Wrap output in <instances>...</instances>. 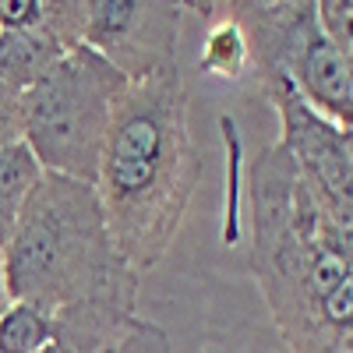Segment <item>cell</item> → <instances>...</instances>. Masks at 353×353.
<instances>
[{
  "label": "cell",
  "mask_w": 353,
  "mask_h": 353,
  "mask_svg": "<svg viewBox=\"0 0 353 353\" xmlns=\"http://www.w3.org/2000/svg\"><path fill=\"white\" fill-rule=\"evenodd\" d=\"M181 68L128 81L110 113L96 194L121 258L149 272L173 248L198 188Z\"/></svg>",
  "instance_id": "6da1fadb"
},
{
  "label": "cell",
  "mask_w": 353,
  "mask_h": 353,
  "mask_svg": "<svg viewBox=\"0 0 353 353\" xmlns=\"http://www.w3.org/2000/svg\"><path fill=\"white\" fill-rule=\"evenodd\" d=\"M248 261L290 353L297 350L353 272L332 216L304 184L283 145H265L248 170Z\"/></svg>",
  "instance_id": "7a4b0ae2"
},
{
  "label": "cell",
  "mask_w": 353,
  "mask_h": 353,
  "mask_svg": "<svg viewBox=\"0 0 353 353\" xmlns=\"http://www.w3.org/2000/svg\"><path fill=\"white\" fill-rule=\"evenodd\" d=\"M0 254L11 301L50 318L78 304L134 311L138 272L117 251L92 184L43 173Z\"/></svg>",
  "instance_id": "3957f363"
},
{
  "label": "cell",
  "mask_w": 353,
  "mask_h": 353,
  "mask_svg": "<svg viewBox=\"0 0 353 353\" xmlns=\"http://www.w3.org/2000/svg\"><path fill=\"white\" fill-rule=\"evenodd\" d=\"M128 78L96 50L64 53L32 88L21 92V141L46 173L92 184L110 131V113Z\"/></svg>",
  "instance_id": "277c9868"
},
{
  "label": "cell",
  "mask_w": 353,
  "mask_h": 353,
  "mask_svg": "<svg viewBox=\"0 0 353 353\" xmlns=\"http://www.w3.org/2000/svg\"><path fill=\"white\" fill-rule=\"evenodd\" d=\"M219 14L233 18L248 43V74L279 71L311 110L353 131V81L321 28L318 0H226Z\"/></svg>",
  "instance_id": "5b68a950"
},
{
  "label": "cell",
  "mask_w": 353,
  "mask_h": 353,
  "mask_svg": "<svg viewBox=\"0 0 353 353\" xmlns=\"http://www.w3.org/2000/svg\"><path fill=\"white\" fill-rule=\"evenodd\" d=\"M254 85L279 117V145L301 170L304 184L325 205L332 219L353 216V131L336 128L304 103L290 78L279 71L254 74Z\"/></svg>",
  "instance_id": "8992f818"
},
{
  "label": "cell",
  "mask_w": 353,
  "mask_h": 353,
  "mask_svg": "<svg viewBox=\"0 0 353 353\" xmlns=\"http://www.w3.org/2000/svg\"><path fill=\"white\" fill-rule=\"evenodd\" d=\"M184 4L166 0H88L85 46L96 50L128 81L152 78L176 64Z\"/></svg>",
  "instance_id": "52a82bcc"
},
{
  "label": "cell",
  "mask_w": 353,
  "mask_h": 353,
  "mask_svg": "<svg viewBox=\"0 0 353 353\" xmlns=\"http://www.w3.org/2000/svg\"><path fill=\"white\" fill-rule=\"evenodd\" d=\"M53 346L61 353H173L156 321L113 304H78L53 314Z\"/></svg>",
  "instance_id": "ba28073f"
},
{
  "label": "cell",
  "mask_w": 353,
  "mask_h": 353,
  "mask_svg": "<svg viewBox=\"0 0 353 353\" xmlns=\"http://www.w3.org/2000/svg\"><path fill=\"white\" fill-rule=\"evenodd\" d=\"M64 53L71 50H64L43 28H0V81L25 92Z\"/></svg>",
  "instance_id": "9c48e42d"
},
{
  "label": "cell",
  "mask_w": 353,
  "mask_h": 353,
  "mask_svg": "<svg viewBox=\"0 0 353 353\" xmlns=\"http://www.w3.org/2000/svg\"><path fill=\"white\" fill-rule=\"evenodd\" d=\"M43 173L46 170L39 166V159L32 156V149L25 141H11L0 149V251L8 248L25 201Z\"/></svg>",
  "instance_id": "30bf717a"
},
{
  "label": "cell",
  "mask_w": 353,
  "mask_h": 353,
  "mask_svg": "<svg viewBox=\"0 0 353 353\" xmlns=\"http://www.w3.org/2000/svg\"><path fill=\"white\" fill-rule=\"evenodd\" d=\"M198 14H209L216 18L209 25V36L201 43V57L198 64L205 74H219V78H230L237 81L248 74V43H244V32L237 28V21L226 18L216 11V4H191Z\"/></svg>",
  "instance_id": "8fae6325"
},
{
  "label": "cell",
  "mask_w": 353,
  "mask_h": 353,
  "mask_svg": "<svg viewBox=\"0 0 353 353\" xmlns=\"http://www.w3.org/2000/svg\"><path fill=\"white\" fill-rule=\"evenodd\" d=\"M53 346V318L32 304L11 301L0 314V353H43Z\"/></svg>",
  "instance_id": "7c38bea8"
},
{
  "label": "cell",
  "mask_w": 353,
  "mask_h": 353,
  "mask_svg": "<svg viewBox=\"0 0 353 353\" xmlns=\"http://www.w3.org/2000/svg\"><path fill=\"white\" fill-rule=\"evenodd\" d=\"M318 18L329 39L336 43L346 74L353 81V0H318Z\"/></svg>",
  "instance_id": "4fadbf2b"
},
{
  "label": "cell",
  "mask_w": 353,
  "mask_h": 353,
  "mask_svg": "<svg viewBox=\"0 0 353 353\" xmlns=\"http://www.w3.org/2000/svg\"><path fill=\"white\" fill-rule=\"evenodd\" d=\"M21 141V92L0 81V149Z\"/></svg>",
  "instance_id": "5bb4252c"
},
{
  "label": "cell",
  "mask_w": 353,
  "mask_h": 353,
  "mask_svg": "<svg viewBox=\"0 0 353 353\" xmlns=\"http://www.w3.org/2000/svg\"><path fill=\"white\" fill-rule=\"evenodd\" d=\"M11 307V293H8V279H4V254H0V314Z\"/></svg>",
  "instance_id": "9a60e30c"
},
{
  "label": "cell",
  "mask_w": 353,
  "mask_h": 353,
  "mask_svg": "<svg viewBox=\"0 0 353 353\" xmlns=\"http://www.w3.org/2000/svg\"><path fill=\"white\" fill-rule=\"evenodd\" d=\"M43 353H61V350H57V346H50V350H43Z\"/></svg>",
  "instance_id": "2e32d148"
}]
</instances>
